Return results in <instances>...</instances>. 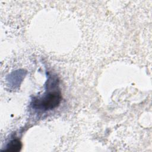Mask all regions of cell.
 Instances as JSON below:
<instances>
[{"label": "cell", "mask_w": 152, "mask_h": 152, "mask_svg": "<svg viewBox=\"0 0 152 152\" xmlns=\"http://www.w3.org/2000/svg\"><path fill=\"white\" fill-rule=\"evenodd\" d=\"M62 96L59 91H49L42 97L34 99L33 101V106L44 110H52L59 105Z\"/></svg>", "instance_id": "obj_1"}, {"label": "cell", "mask_w": 152, "mask_h": 152, "mask_svg": "<svg viewBox=\"0 0 152 152\" xmlns=\"http://www.w3.org/2000/svg\"><path fill=\"white\" fill-rule=\"evenodd\" d=\"M22 144L21 141L18 139H14L8 144L7 148L5 151L10 152H17L20 150Z\"/></svg>", "instance_id": "obj_2"}]
</instances>
